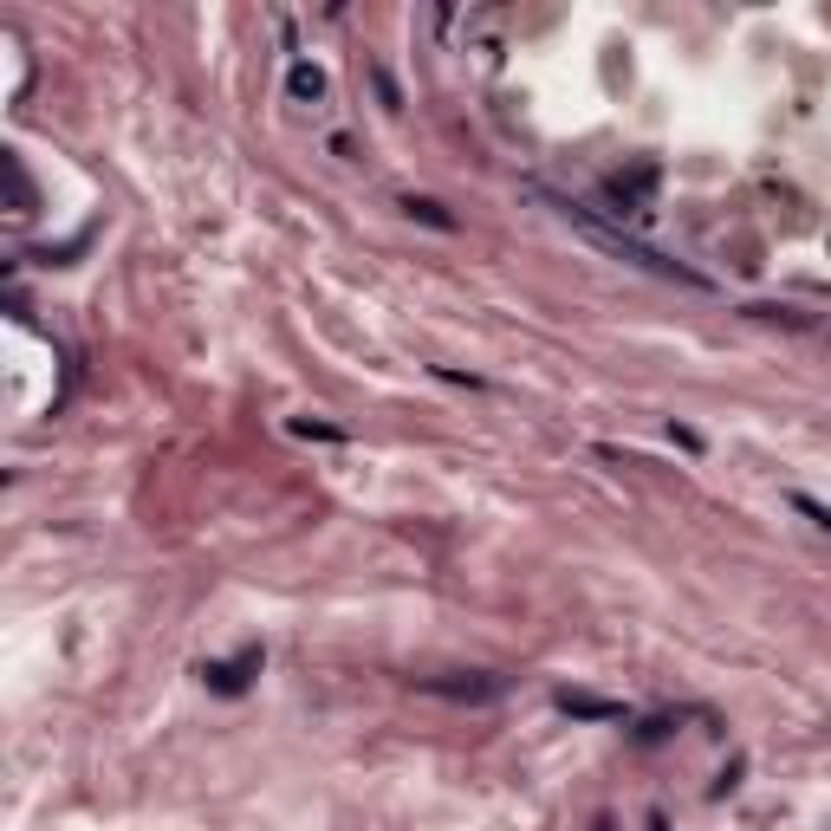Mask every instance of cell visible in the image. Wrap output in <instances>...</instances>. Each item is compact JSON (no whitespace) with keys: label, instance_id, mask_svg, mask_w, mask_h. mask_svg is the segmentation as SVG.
Instances as JSON below:
<instances>
[{"label":"cell","instance_id":"5","mask_svg":"<svg viewBox=\"0 0 831 831\" xmlns=\"http://www.w3.org/2000/svg\"><path fill=\"white\" fill-rule=\"evenodd\" d=\"M552 708L572 715V721H631L624 702H604V695H585V688H552Z\"/></svg>","mask_w":831,"mask_h":831},{"label":"cell","instance_id":"12","mask_svg":"<svg viewBox=\"0 0 831 831\" xmlns=\"http://www.w3.org/2000/svg\"><path fill=\"white\" fill-rule=\"evenodd\" d=\"M650 831H669V819H663V812H650Z\"/></svg>","mask_w":831,"mask_h":831},{"label":"cell","instance_id":"6","mask_svg":"<svg viewBox=\"0 0 831 831\" xmlns=\"http://www.w3.org/2000/svg\"><path fill=\"white\" fill-rule=\"evenodd\" d=\"M287 98L293 104H319L325 98V72H319L312 59H293V65H287Z\"/></svg>","mask_w":831,"mask_h":831},{"label":"cell","instance_id":"8","mask_svg":"<svg viewBox=\"0 0 831 831\" xmlns=\"http://www.w3.org/2000/svg\"><path fill=\"white\" fill-rule=\"evenodd\" d=\"M676 728H683V715H650V721H643L631 740H636V747H656V740H669Z\"/></svg>","mask_w":831,"mask_h":831},{"label":"cell","instance_id":"4","mask_svg":"<svg viewBox=\"0 0 831 831\" xmlns=\"http://www.w3.org/2000/svg\"><path fill=\"white\" fill-rule=\"evenodd\" d=\"M656 183H663V169H656V163H636L631 176H604V196L617 201V215H650Z\"/></svg>","mask_w":831,"mask_h":831},{"label":"cell","instance_id":"13","mask_svg":"<svg viewBox=\"0 0 831 831\" xmlns=\"http://www.w3.org/2000/svg\"><path fill=\"white\" fill-rule=\"evenodd\" d=\"M591 831H617V825H611V819H591Z\"/></svg>","mask_w":831,"mask_h":831},{"label":"cell","instance_id":"11","mask_svg":"<svg viewBox=\"0 0 831 831\" xmlns=\"http://www.w3.org/2000/svg\"><path fill=\"white\" fill-rule=\"evenodd\" d=\"M792 507H799V513H806V520H819V527H825V533H831V507H819V500H812V494H792Z\"/></svg>","mask_w":831,"mask_h":831},{"label":"cell","instance_id":"9","mask_svg":"<svg viewBox=\"0 0 831 831\" xmlns=\"http://www.w3.org/2000/svg\"><path fill=\"white\" fill-rule=\"evenodd\" d=\"M287 429H293L299 442H344V429H332V423H312V416H293Z\"/></svg>","mask_w":831,"mask_h":831},{"label":"cell","instance_id":"10","mask_svg":"<svg viewBox=\"0 0 831 831\" xmlns=\"http://www.w3.org/2000/svg\"><path fill=\"white\" fill-rule=\"evenodd\" d=\"M7 176H13V201H20V215L33 208V183H27V169H20V156L7 149Z\"/></svg>","mask_w":831,"mask_h":831},{"label":"cell","instance_id":"2","mask_svg":"<svg viewBox=\"0 0 831 831\" xmlns=\"http://www.w3.org/2000/svg\"><path fill=\"white\" fill-rule=\"evenodd\" d=\"M416 695H436V702H461V708H481L507 695V676L494 669H455V676H416Z\"/></svg>","mask_w":831,"mask_h":831},{"label":"cell","instance_id":"3","mask_svg":"<svg viewBox=\"0 0 831 831\" xmlns=\"http://www.w3.org/2000/svg\"><path fill=\"white\" fill-rule=\"evenodd\" d=\"M260 663H267V650L260 643H247L241 656H228V663H201V683H208V695H247L253 688V676H260Z\"/></svg>","mask_w":831,"mask_h":831},{"label":"cell","instance_id":"1","mask_svg":"<svg viewBox=\"0 0 831 831\" xmlns=\"http://www.w3.org/2000/svg\"><path fill=\"white\" fill-rule=\"evenodd\" d=\"M527 196L546 201L559 221H572L585 241H598L604 253H617L624 267H643V273H656V280H676V287H708V273H695V267H683V260H669V253H656L650 241H636V235H624L617 221H604L598 208H585V201H572V196H552L546 183H527Z\"/></svg>","mask_w":831,"mask_h":831},{"label":"cell","instance_id":"7","mask_svg":"<svg viewBox=\"0 0 831 831\" xmlns=\"http://www.w3.org/2000/svg\"><path fill=\"white\" fill-rule=\"evenodd\" d=\"M396 208H403L409 221H423V228H436V235H455V228H461V221H455V215H448V208H442L436 196H403V201H396Z\"/></svg>","mask_w":831,"mask_h":831}]
</instances>
